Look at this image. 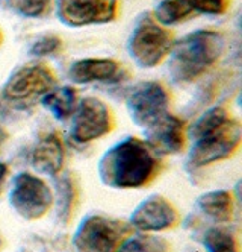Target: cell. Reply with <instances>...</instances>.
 <instances>
[{
    "mask_svg": "<svg viewBox=\"0 0 242 252\" xmlns=\"http://www.w3.org/2000/svg\"><path fill=\"white\" fill-rule=\"evenodd\" d=\"M61 46L62 41L56 35H44V37H40L30 46L29 53L33 57H49L59 52Z\"/></svg>",
    "mask_w": 242,
    "mask_h": 252,
    "instance_id": "cell-22",
    "label": "cell"
},
{
    "mask_svg": "<svg viewBox=\"0 0 242 252\" xmlns=\"http://www.w3.org/2000/svg\"><path fill=\"white\" fill-rule=\"evenodd\" d=\"M203 245L206 252H239V243L229 229L212 226L203 234Z\"/></svg>",
    "mask_w": 242,
    "mask_h": 252,
    "instance_id": "cell-18",
    "label": "cell"
},
{
    "mask_svg": "<svg viewBox=\"0 0 242 252\" xmlns=\"http://www.w3.org/2000/svg\"><path fill=\"white\" fill-rule=\"evenodd\" d=\"M197 207L203 214L216 223H227L233 216V201L232 194L226 190L209 191L198 197Z\"/></svg>",
    "mask_w": 242,
    "mask_h": 252,
    "instance_id": "cell-15",
    "label": "cell"
},
{
    "mask_svg": "<svg viewBox=\"0 0 242 252\" xmlns=\"http://www.w3.org/2000/svg\"><path fill=\"white\" fill-rule=\"evenodd\" d=\"M129 228L115 219L91 214L85 218L73 237L76 252H115Z\"/></svg>",
    "mask_w": 242,
    "mask_h": 252,
    "instance_id": "cell-5",
    "label": "cell"
},
{
    "mask_svg": "<svg viewBox=\"0 0 242 252\" xmlns=\"http://www.w3.org/2000/svg\"><path fill=\"white\" fill-rule=\"evenodd\" d=\"M229 119V114L224 108L221 106H214L209 108V110L201 114L188 129V137L191 140H195L198 137H201L203 134H206L212 129H215L216 126H219L221 123H224Z\"/></svg>",
    "mask_w": 242,
    "mask_h": 252,
    "instance_id": "cell-20",
    "label": "cell"
},
{
    "mask_svg": "<svg viewBox=\"0 0 242 252\" xmlns=\"http://www.w3.org/2000/svg\"><path fill=\"white\" fill-rule=\"evenodd\" d=\"M179 220L177 210L162 196H150L130 216V225L141 232H159L173 228Z\"/></svg>",
    "mask_w": 242,
    "mask_h": 252,
    "instance_id": "cell-11",
    "label": "cell"
},
{
    "mask_svg": "<svg viewBox=\"0 0 242 252\" xmlns=\"http://www.w3.org/2000/svg\"><path fill=\"white\" fill-rule=\"evenodd\" d=\"M173 47V37L150 14L136 22L127 41L129 55L139 67L153 68L163 61Z\"/></svg>",
    "mask_w": 242,
    "mask_h": 252,
    "instance_id": "cell-3",
    "label": "cell"
},
{
    "mask_svg": "<svg viewBox=\"0 0 242 252\" xmlns=\"http://www.w3.org/2000/svg\"><path fill=\"white\" fill-rule=\"evenodd\" d=\"M192 12L186 0H161L155 8L153 19L161 26H174L188 19Z\"/></svg>",
    "mask_w": 242,
    "mask_h": 252,
    "instance_id": "cell-17",
    "label": "cell"
},
{
    "mask_svg": "<svg viewBox=\"0 0 242 252\" xmlns=\"http://www.w3.org/2000/svg\"><path fill=\"white\" fill-rule=\"evenodd\" d=\"M170 245L161 237L132 236L124 239L115 252H170Z\"/></svg>",
    "mask_w": 242,
    "mask_h": 252,
    "instance_id": "cell-19",
    "label": "cell"
},
{
    "mask_svg": "<svg viewBox=\"0 0 242 252\" xmlns=\"http://www.w3.org/2000/svg\"><path fill=\"white\" fill-rule=\"evenodd\" d=\"M158 173L155 152L139 138L129 137L108 149L99 161L103 184L114 189H138Z\"/></svg>",
    "mask_w": 242,
    "mask_h": 252,
    "instance_id": "cell-1",
    "label": "cell"
},
{
    "mask_svg": "<svg viewBox=\"0 0 242 252\" xmlns=\"http://www.w3.org/2000/svg\"><path fill=\"white\" fill-rule=\"evenodd\" d=\"M64 164L62 143L54 134H47L35 146L32 154V166L36 172L54 176L58 175Z\"/></svg>",
    "mask_w": 242,
    "mask_h": 252,
    "instance_id": "cell-14",
    "label": "cell"
},
{
    "mask_svg": "<svg viewBox=\"0 0 242 252\" xmlns=\"http://www.w3.org/2000/svg\"><path fill=\"white\" fill-rule=\"evenodd\" d=\"M145 145L156 155H173L183 149V122L166 113L153 125L145 128Z\"/></svg>",
    "mask_w": 242,
    "mask_h": 252,
    "instance_id": "cell-12",
    "label": "cell"
},
{
    "mask_svg": "<svg viewBox=\"0 0 242 252\" xmlns=\"http://www.w3.org/2000/svg\"><path fill=\"white\" fill-rule=\"evenodd\" d=\"M6 3L18 15L38 19L49 11L50 0H6Z\"/></svg>",
    "mask_w": 242,
    "mask_h": 252,
    "instance_id": "cell-21",
    "label": "cell"
},
{
    "mask_svg": "<svg viewBox=\"0 0 242 252\" xmlns=\"http://www.w3.org/2000/svg\"><path fill=\"white\" fill-rule=\"evenodd\" d=\"M5 140H6V134H5V131H3L2 128H0V149H2Z\"/></svg>",
    "mask_w": 242,
    "mask_h": 252,
    "instance_id": "cell-25",
    "label": "cell"
},
{
    "mask_svg": "<svg viewBox=\"0 0 242 252\" xmlns=\"http://www.w3.org/2000/svg\"><path fill=\"white\" fill-rule=\"evenodd\" d=\"M0 44H2V33H0Z\"/></svg>",
    "mask_w": 242,
    "mask_h": 252,
    "instance_id": "cell-26",
    "label": "cell"
},
{
    "mask_svg": "<svg viewBox=\"0 0 242 252\" xmlns=\"http://www.w3.org/2000/svg\"><path fill=\"white\" fill-rule=\"evenodd\" d=\"M123 67L108 58H85L74 61L68 68V78L74 84L117 82L123 79Z\"/></svg>",
    "mask_w": 242,
    "mask_h": 252,
    "instance_id": "cell-13",
    "label": "cell"
},
{
    "mask_svg": "<svg viewBox=\"0 0 242 252\" xmlns=\"http://www.w3.org/2000/svg\"><path fill=\"white\" fill-rule=\"evenodd\" d=\"M112 129L109 108L96 97L82 99L73 111L70 135L76 143H89Z\"/></svg>",
    "mask_w": 242,
    "mask_h": 252,
    "instance_id": "cell-9",
    "label": "cell"
},
{
    "mask_svg": "<svg viewBox=\"0 0 242 252\" xmlns=\"http://www.w3.org/2000/svg\"><path fill=\"white\" fill-rule=\"evenodd\" d=\"M126 105L134 123L141 128H148L168 113L170 96L162 84L147 81L132 88Z\"/></svg>",
    "mask_w": 242,
    "mask_h": 252,
    "instance_id": "cell-8",
    "label": "cell"
},
{
    "mask_svg": "<svg viewBox=\"0 0 242 252\" xmlns=\"http://www.w3.org/2000/svg\"><path fill=\"white\" fill-rule=\"evenodd\" d=\"M9 202L23 219L36 220L49 211L53 196L41 178L30 173H20L14 178Z\"/></svg>",
    "mask_w": 242,
    "mask_h": 252,
    "instance_id": "cell-7",
    "label": "cell"
},
{
    "mask_svg": "<svg viewBox=\"0 0 242 252\" xmlns=\"http://www.w3.org/2000/svg\"><path fill=\"white\" fill-rule=\"evenodd\" d=\"M41 103L54 119L65 120L76 108V92L71 87L50 90L41 97Z\"/></svg>",
    "mask_w": 242,
    "mask_h": 252,
    "instance_id": "cell-16",
    "label": "cell"
},
{
    "mask_svg": "<svg viewBox=\"0 0 242 252\" xmlns=\"http://www.w3.org/2000/svg\"><path fill=\"white\" fill-rule=\"evenodd\" d=\"M226 47L222 33L198 29L173 43L168 73L174 84H188L204 75L221 58Z\"/></svg>",
    "mask_w": 242,
    "mask_h": 252,
    "instance_id": "cell-2",
    "label": "cell"
},
{
    "mask_svg": "<svg viewBox=\"0 0 242 252\" xmlns=\"http://www.w3.org/2000/svg\"><path fill=\"white\" fill-rule=\"evenodd\" d=\"M8 166L5 163H0V193H2V189H3V184H5V179L8 176Z\"/></svg>",
    "mask_w": 242,
    "mask_h": 252,
    "instance_id": "cell-24",
    "label": "cell"
},
{
    "mask_svg": "<svg viewBox=\"0 0 242 252\" xmlns=\"http://www.w3.org/2000/svg\"><path fill=\"white\" fill-rule=\"evenodd\" d=\"M241 125L229 117L215 129L192 140L188 161L192 167H204L229 158L241 145Z\"/></svg>",
    "mask_w": 242,
    "mask_h": 252,
    "instance_id": "cell-4",
    "label": "cell"
},
{
    "mask_svg": "<svg viewBox=\"0 0 242 252\" xmlns=\"http://www.w3.org/2000/svg\"><path fill=\"white\" fill-rule=\"evenodd\" d=\"M192 8L200 14L206 15H221L227 9L229 0H186Z\"/></svg>",
    "mask_w": 242,
    "mask_h": 252,
    "instance_id": "cell-23",
    "label": "cell"
},
{
    "mask_svg": "<svg viewBox=\"0 0 242 252\" xmlns=\"http://www.w3.org/2000/svg\"><path fill=\"white\" fill-rule=\"evenodd\" d=\"M54 75L43 64L23 65L15 70L3 87V97L9 103L29 105L41 99L54 87Z\"/></svg>",
    "mask_w": 242,
    "mask_h": 252,
    "instance_id": "cell-6",
    "label": "cell"
},
{
    "mask_svg": "<svg viewBox=\"0 0 242 252\" xmlns=\"http://www.w3.org/2000/svg\"><path fill=\"white\" fill-rule=\"evenodd\" d=\"M120 0H56L59 20L71 28L115 20Z\"/></svg>",
    "mask_w": 242,
    "mask_h": 252,
    "instance_id": "cell-10",
    "label": "cell"
}]
</instances>
